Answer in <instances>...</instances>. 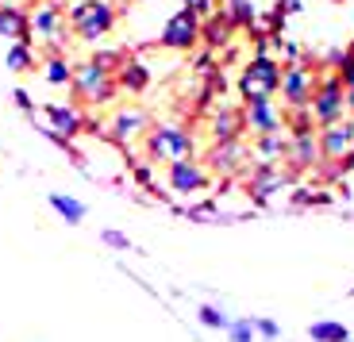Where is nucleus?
<instances>
[{"instance_id":"11","label":"nucleus","mask_w":354,"mask_h":342,"mask_svg":"<svg viewBox=\"0 0 354 342\" xmlns=\"http://www.w3.org/2000/svg\"><path fill=\"white\" fill-rule=\"evenodd\" d=\"M243 123H247V135H274L285 131V112L277 108V97H262V100H247L243 104Z\"/></svg>"},{"instance_id":"16","label":"nucleus","mask_w":354,"mask_h":342,"mask_svg":"<svg viewBox=\"0 0 354 342\" xmlns=\"http://www.w3.org/2000/svg\"><path fill=\"white\" fill-rule=\"evenodd\" d=\"M247 193H250V200H270V196L281 189L289 177H285V169L281 166H262V162H250V169L247 173Z\"/></svg>"},{"instance_id":"5","label":"nucleus","mask_w":354,"mask_h":342,"mask_svg":"<svg viewBox=\"0 0 354 342\" xmlns=\"http://www.w3.org/2000/svg\"><path fill=\"white\" fill-rule=\"evenodd\" d=\"M70 93L81 100V104L100 108V104H112L115 93H120V85H115V73L100 70V66H97L93 58H85V61H77V66H73Z\"/></svg>"},{"instance_id":"46","label":"nucleus","mask_w":354,"mask_h":342,"mask_svg":"<svg viewBox=\"0 0 354 342\" xmlns=\"http://www.w3.org/2000/svg\"><path fill=\"white\" fill-rule=\"evenodd\" d=\"M351 342H354V339H351Z\"/></svg>"},{"instance_id":"33","label":"nucleus","mask_w":354,"mask_h":342,"mask_svg":"<svg viewBox=\"0 0 354 342\" xmlns=\"http://www.w3.org/2000/svg\"><path fill=\"white\" fill-rule=\"evenodd\" d=\"M100 243L112 246V250H131V238H127L124 231H115V227H104V231H100Z\"/></svg>"},{"instance_id":"32","label":"nucleus","mask_w":354,"mask_h":342,"mask_svg":"<svg viewBox=\"0 0 354 342\" xmlns=\"http://www.w3.org/2000/svg\"><path fill=\"white\" fill-rule=\"evenodd\" d=\"M124 58H127L124 50H97V54H93V61H97L100 70H108V73L120 70V66H124Z\"/></svg>"},{"instance_id":"29","label":"nucleus","mask_w":354,"mask_h":342,"mask_svg":"<svg viewBox=\"0 0 354 342\" xmlns=\"http://www.w3.org/2000/svg\"><path fill=\"white\" fill-rule=\"evenodd\" d=\"M335 77L343 81L346 93L354 88V46H346V50H343V58H339V66H335Z\"/></svg>"},{"instance_id":"7","label":"nucleus","mask_w":354,"mask_h":342,"mask_svg":"<svg viewBox=\"0 0 354 342\" xmlns=\"http://www.w3.org/2000/svg\"><path fill=\"white\" fill-rule=\"evenodd\" d=\"M158 46L162 50H177V54H193L201 46V16L193 8H181L166 19L158 35Z\"/></svg>"},{"instance_id":"2","label":"nucleus","mask_w":354,"mask_h":342,"mask_svg":"<svg viewBox=\"0 0 354 342\" xmlns=\"http://www.w3.org/2000/svg\"><path fill=\"white\" fill-rule=\"evenodd\" d=\"M142 146H147L151 162L196 158V135L185 123H151V131L142 135Z\"/></svg>"},{"instance_id":"38","label":"nucleus","mask_w":354,"mask_h":342,"mask_svg":"<svg viewBox=\"0 0 354 342\" xmlns=\"http://www.w3.org/2000/svg\"><path fill=\"white\" fill-rule=\"evenodd\" d=\"M193 12H196L201 19H208V16L216 12V4H212V0H196V4H193Z\"/></svg>"},{"instance_id":"42","label":"nucleus","mask_w":354,"mask_h":342,"mask_svg":"<svg viewBox=\"0 0 354 342\" xmlns=\"http://www.w3.org/2000/svg\"><path fill=\"white\" fill-rule=\"evenodd\" d=\"M131 4H142V0H131Z\"/></svg>"},{"instance_id":"14","label":"nucleus","mask_w":354,"mask_h":342,"mask_svg":"<svg viewBox=\"0 0 354 342\" xmlns=\"http://www.w3.org/2000/svg\"><path fill=\"white\" fill-rule=\"evenodd\" d=\"M147 131H151V115L142 112V108H120V112L108 120V127H104V135L112 142H120V146L142 139Z\"/></svg>"},{"instance_id":"3","label":"nucleus","mask_w":354,"mask_h":342,"mask_svg":"<svg viewBox=\"0 0 354 342\" xmlns=\"http://www.w3.org/2000/svg\"><path fill=\"white\" fill-rule=\"evenodd\" d=\"M277 88H281V61L270 50H254V58H250L239 73L243 104H247V100H262V97H277Z\"/></svg>"},{"instance_id":"17","label":"nucleus","mask_w":354,"mask_h":342,"mask_svg":"<svg viewBox=\"0 0 354 342\" xmlns=\"http://www.w3.org/2000/svg\"><path fill=\"white\" fill-rule=\"evenodd\" d=\"M0 39L12 43H35L31 39V12L16 0H0Z\"/></svg>"},{"instance_id":"22","label":"nucleus","mask_w":354,"mask_h":342,"mask_svg":"<svg viewBox=\"0 0 354 342\" xmlns=\"http://www.w3.org/2000/svg\"><path fill=\"white\" fill-rule=\"evenodd\" d=\"M43 81L54 88H70L73 81V61L66 54H46L43 58Z\"/></svg>"},{"instance_id":"21","label":"nucleus","mask_w":354,"mask_h":342,"mask_svg":"<svg viewBox=\"0 0 354 342\" xmlns=\"http://www.w3.org/2000/svg\"><path fill=\"white\" fill-rule=\"evenodd\" d=\"M115 85H120V93H147L151 88V70L139 58H124V66L115 70Z\"/></svg>"},{"instance_id":"23","label":"nucleus","mask_w":354,"mask_h":342,"mask_svg":"<svg viewBox=\"0 0 354 342\" xmlns=\"http://www.w3.org/2000/svg\"><path fill=\"white\" fill-rule=\"evenodd\" d=\"M4 66H8L12 73H31V70H39L35 43H8V54H4Z\"/></svg>"},{"instance_id":"20","label":"nucleus","mask_w":354,"mask_h":342,"mask_svg":"<svg viewBox=\"0 0 354 342\" xmlns=\"http://www.w3.org/2000/svg\"><path fill=\"white\" fill-rule=\"evenodd\" d=\"M285 150H289V135H285V131L258 135L254 146H250V162H262V166H281Z\"/></svg>"},{"instance_id":"10","label":"nucleus","mask_w":354,"mask_h":342,"mask_svg":"<svg viewBox=\"0 0 354 342\" xmlns=\"http://www.w3.org/2000/svg\"><path fill=\"white\" fill-rule=\"evenodd\" d=\"M316 77L312 73L308 61H292V66H281V88H277V97H281L285 112L292 108H308L312 104V88H316Z\"/></svg>"},{"instance_id":"43","label":"nucleus","mask_w":354,"mask_h":342,"mask_svg":"<svg viewBox=\"0 0 354 342\" xmlns=\"http://www.w3.org/2000/svg\"><path fill=\"white\" fill-rule=\"evenodd\" d=\"M212 4H220V0H212Z\"/></svg>"},{"instance_id":"36","label":"nucleus","mask_w":354,"mask_h":342,"mask_svg":"<svg viewBox=\"0 0 354 342\" xmlns=\"http://www.w3.org/2000/svg\"><path fill=\"white\" fill-rule=\"evenodd\" d=\"M196 70H201V73L220 70V66H216V54H212V50H201V54H196Z\"/></svg>"},{"instance_id":"25","label":"nucleus","mask_w":354,"mask_h":342,"mask_svg":"<svg viewBox=\"0 0 354 342\" xmlns=\"http://www.w3.org/2000/svg\"><path fill=\"white\" fill-rule=\"evenodd\" d=\"M50 208L62 216L70 227H77V223H85V216H88V208L77 200V196H66V193H50Z\"/></svg>"},{"instance_id":"8","label":"nucleus","mask_w":354,"mask_h":342,"mask_svg":"<svg viewBox=\"0 0 354 342\" xmlns=\"http://www.w3.org/2000/svg\"><path fill=\"white\" fill-rule=\"evenodd\" d=\"M166 184L174 196H201L208 193L212 173L201 158H177V162H166Z\"/></svg>"},{"instance_id":"27","label":"nucleus","mask_w":354,"mask_h":342,"mask_svg":"<svg viewBox=\"0 0 354 342\" xmlns=\"http://www.w3.org/2000/svg\"><path fill=\"white\" fill-rule=\"evenodd\" d=\"M285 135H316V120H312L308 108H292V112H285Z\"/></svg>"},{"instance_id":"34","label":"nucleus","mask_w":354,"mask_h":342,"mask_svg":"<svg viewBox=\"0 0 354 342\" xmlns=\"http://www.w3.org/2000/svg\"><path fill=\"white\" fill-rule=\"evenodd\" d=\"M254 334L258 339H266V342H277L281 339V327H277V319H254Z\"/></svg>"},{"instance_id":"30","label":"nucleus","mask_w":354,"mask_h":342,"mask_svg":"<svg viewBox=\"0 0 354 342\" xmlns=\"http://www.w3.org/2000/svg\"><path fill=\"white\" fill-rule=\"evenodd\" d=\"M223 334H227L231 342H254V319H231Z\"/></svg>"},{"instance_id":"26","label":"nucleus","mask_w":354,"mask_h":342,"mask_svg":"<svg viewBox=\"0 0 354 342\" xmlns=\"http://www.w3.org/2000/svg\"><path fill=\"white\" fill-rule=\"evenodd\" d=\"M308 339L312 342H351L354 334L346 331V323H339V319H316V323L308 327Z\"/></svg>"},{"instance_id":"44","label":"nucleus","mask_w":354,"mask_h":342,"mask_svg":"<svg viewBox=\"0 0 354 342\" xmlns=\"http://www.w3.org/2000/svg\"><path fill=\"white\" fill-rule=\"evenodd\" d=\"M16 4H24V0H16Z\"/></svg>"},{"instance_id":"31","label":"nucleus","mask_w":354,"mask_h":342,"mask_svg":"<svg viewBox=\"0 0 354 342\" xmlns=\"http://www.w3.org/2000/svg\"><path fill=\"white\" fill-rule=\"evenodd\" d=\"M131 173H135V184H142V189H151V193H158L154 189V162H131Z\"/></svg>"},{"instance_id":"24","label":"nucleus","mask_w":354,"mask_h":342,"mask_svg":"<svg viewBox=\"0 0 354 342\" xmlns=\"http://www.w3.org/2000/svg\"><path fill=\"white\" fill-rule=\"evenodd\" d=\"M223 16L231 19V27H235V31H250V27L258 23L254 0H223Z\"/></svg>"},{"instance_id":"39","label":"nucleus","mask_w":354,"mask_h":342,"mask_svg":"<svg viewBox=\"0 0 354 342\" xmlns=\"http://www.w3.org/2000/svg\"><path fill=\"white\" fill-rule=\"evenodd\" d=\"M346 120H354V88L346 93Z\"/></svg>"},{"instance_id":"18","label":"nucleus","mask_w":354,"mask_h":342,"mask_svg":"<svg viewBox=\"0 0 354 342\" xmlns=\"http://www.w3.org/2000/svg\"><path fill=\"white\" fill-rule=\"evenodd\" d=\"M43 115H46V127L58 131V135H66V139L85 135V115H81V108H73V104H46Z\"/></svg>"},{"instance_id":"13","label":"nucleus","mask_w":354,"mask_h":342,"mask_svg":"<svg viewBox=\"0 0 354 342\" xmlns=\"http://www.w3.org/2000/svg\"><path fill=\"white\" fill-rule=\"evenodd\" d=\"M316 166H319V142H316V135H292L289 150H285V177L297 181V177L312 173Z\"/></svg>"},{"instance_id":"28","label":"nucleus","mask_w":354,"mask_h":342,"mask_svg":"<svg viewBox=\"0 0 354 342\" xmlns=\"http://www.w3.org/2000/svg\"><path fill=\"white\" fill-rule=\"evenodd\" d=\"M196 319H201L208 331H227V323H231V316H227V312H220L216 304H201V307H196Z\"/></svg>"},{"instance_id":"19","label":"nucleus","mask_w":354,"mask_h":342,"mask_svg":"<svg viewBox=\"0 0 354 342\" xmlns=\"http://www.w3.org/2000/svg\"><path fill=\"white\" fill-rule=\"evenodd\" d=\"M231 39H235V27H231V19L223 16V12H212L208 19H201V46L204 50H227Z\"/></svg>"},{"instance_id":"35","label":"nucleus","mask_w":354,"mask_h":342,"mask_svg":"<svg viewBox=\"0 0 354 342\" xmlns=\"http://www.w3.org/2000/svg\"><path fill=\"white\" fill-rule=\"evenodd\" d=\"M12 100H16V108H19V112L35 115V100L27 97V88H16V93H12Z\"/></svg>"},{"instance_id":"37","label":"nucleus","mask_w":354,"mask_h":342,"mask_svg":"<svg viewBox=\"0 0 354 342\" xmlns=\"http://www.w3.org/2000/svg\"><path fill=\"white\" fill-rule=\"evenodd\" d=\"M274 12L277 16H297V12H301V0H277Z\"/></svg>"},{"instance_id":"4","label":"nucleus","mask_w":354,"mask_h":342,"mask_svg":"<svg viewBox=\"0 0 354 342\" xmlns=\"http://www.w3.org/2000/svg\"><path fill=\"white\" fill-rule=\"evenodd\" d=\"M31 39H39V46H46V54H66L70 43V19L58 0H39L31 8Z\"/></svg>"},{"instance_id":"41","label":"nucleus","mask_w":354,"mask_h":342,"mask_svg":"<svg viewBox=\"0 0 354 342\" xmlns=\"http://www.w3.org/2000/svg\"><path fill=\"white\" fill-rule=\"evenodd\" d=\"M331 4H343V0H331Z\"/></svg>"},{"instance_id":"9","label":"nucleus","mask_w":354,"mask_h":342,"mask_svg":"<svg viewBox=\"0 0 354 342\" xmlns=\"http://www.w3.org/2000/svg\"><path fill=\"white\" fill-rule=\"evenodd\" d=\"M204 166L212 177H243L250 169V146L243 139L235 142H212V146L204 150Z\"/></svg>"},{"instance_id":"12","label":"nucleus","mask_w":354,"mask_h":342,"mask_svg":"<svg viewBox=\"0 0 354 342\" xmlns=\"http://www.w3.org/2000/svg\"><path fill=\"white\" fill-rule=\"evenodd\" d=\"M319 142V162H343L354 154V120H339L331 127H319L316 131Z\"/></svg>"},{"instance_id":"6","label":"nucleus","mask_w":354,"mask_h":342,"mask_svg":"<svg viewBox=\"0 0 354 342\" xmlns=\"http://www.w3.org/2000/svg\"><path fill=\"white\" fill-rule=\"evenodd\" d=\"M312 120H316V131L319 127H331V123L346 120V88L335 73H324L316 77V88H312V104H308Z\"/></svg>"},{"instance_id":"1","label":"nucleus","mask_w":354,"mask_h":342,"mask_svg":"<svg viewBox=\"0 0 354 342\" xmlns=\"http://www.w3.org/2000/svg\"><path fill=\"white\" fill-rule=\"evenodd\" d=\"M66 19H70V35L81 39V43H100L115 31L120 23V8L112 0H77L66 8Z\"/></svg>"},{"instance_id":"15","label":"nucleus","mask_w":354,"mask_h":342,"mask_svg":"<svg viewBox=\"0 0 354 342\" xmlns=\"http://www.w3.org/2000/svg\"><path fill=\"white\" fill-rule=\"evenodd\" d=\"M208 135L212 142H235L247 135V123H243V108L235 104H216L208 115Z\"/></svg>"},{"instance_id":"40","label":"nucleus","mask_w":354,"mask_h":342,"mask_svg":"<svg viewBox=\"0 0 354 342\" xmlns=\"http://www.w3.org/2000/svg\"><path fill=\"white\" fill-rule=\"evenodd\" d=\"M193 4H196V0H185V8H193Z\"/></svg>"},{"instance_id":"45","label":"nucleus","mask_w":354,"mask_h":342,"mask_svg":"<svg viewBox=\"0 0 354 342\" xmlns=\"http://www.w3.org/2000/svg\"><path fill=\"white\" fill-rule=\"evenodd\" d=\"M351 296H354V289H351Z\"/></svg>"}]
</instances>
